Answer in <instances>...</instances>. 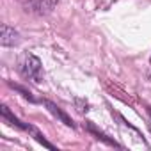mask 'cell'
<instances>
[{
	"mask_svg": "<svg viewBox=\"0 0 151 151\" xmlns=\"http://www.w3.org/2000/svg\"><path fill=\"white\" fill-rule=\"evenodd\" d=\"M0 112H2V119L6 121V123H9L11 126H16V128H20V130H23V132H27V133H30L39 144H43L45 147H48V149H55V146L52 144V142H48L46 139H45V135L36 128V126H32V124H29V123H23V121H20L6 105H2V110H0Z\"/></svg>",
	"mask_w": 151,
	"mask_h": 151,
	"instance_id": "obj_1",
	"label": "cell"
},
{
	"mask_svg": "<svg viewBox=\"0 0 151 151\" xmlns=\"http://www.w3.org/2000/svg\"><path fill=\"white\" fill-rule=\"evenodd\" d=\"M18 71L23 78L27 80H32V82H41L43 80V66H41V60L32 55V53H25L20 62H18Z\"/></svg>",
	"mask_w": 151,
	"mask_h": 151,
	"instance_id": "obj_2",
	"label": "cell"
},
{
	"mask_svg": "<svg viewBox=\"0 0 151 151\" xmlns=\"http://www.w3.org/2000/svg\"><path fill=\"white\" fill-rule=\"evenodd\" d=\"M57 4H59V0H23L25 11H29L32 14H37V16L50 14L55 9Z\"/></svg>",
	"mask_w": 151,
	"mask_h": 151,
	"instance_id": "obj_3",
	"label": "cell"
},
{
	"mask_svg": "<svg viewBox=\"0 0 151 151\" xmlns=\"http://www.w3.org/2000/svg\"><path fill=\"white\" fill-rule=\"evenodd\" d=\"M2 46H16L20 43V34L18 30H14V27L4 23L2 25V37H0Z\"/></svg>",
	"mask_w": 151,
	"mask_h": 151,
	"instance_id": "obj_4",
	"label": "cell"
},
{
	"mask_svg": "<svg viewBox=\"0 0 151 151\" xmlns=\"http://www.w3.org/2000/svg\"><path fill=\"white\" fill-rule=\"evenodd\" d=\"M41 103H43V105L48 109V112H52V114H53L57 119H60V121H62L66 126H69V128H75V123H73V119H71V117H69L66 112H62V110H60V107H57L53 101H50V100H43Z\"/></svg>",
	"mask_w": 151,
	"mask_h": 151,
	"instance_id": "obj_5",
	"label": "cell"
},
{
	"mask_svg": "<svg viewBox=\"0 0 151 151\" xmlns=\"http://www.w3.org/2000/svg\"><path fill=\"white\" fill-rule=\"evenodd\" d=\"M86 130H87V132H91L93 135H96V139H98V140H103L105 144H109V146H114V147H121V146H119V144H117L114 139H109V137H107V135H105L101 130H98V128H96V126H94L91 121H86Z\"/></svg>",
	"mask_w": 151,
	"mask_h": 151,
	"instance_id": "obj_6",
	"label": "cell"
},
{
	"mask_svg": "<svg viewBox=\"0 0 151 151\" xmlns=\"http://www.w3.org/2000/svg\"><path fill=\"white\" fill-rule=\"evenodd\" d=\"M9 86H11L13 89H16L18 93H22V96H23V98H27L29 101H36V100H34V96H32V93H30V91H27L23 86H18V84H9Z\"/></svg>",
	"mask_w": 151,
	"mask_h": 151,
	"instance_id": "obj_7",
	"label": "cell"
},
{
	"mask_svg": "<svg viewBox=\"0 0 151 151\" xmlns=\"http://www.w3.org/2000/svg\"><path fill=\"white\" fill-rule=\"evenodd\" d=\"M146 112H147V119H149V128H151V107H149V105L146 107Z\"/></svg>",
	"mask_w": 151,
	"mask_h": 151,
	"instance_id": "obj_8",
	"label": "cell"
}]
</instances>
